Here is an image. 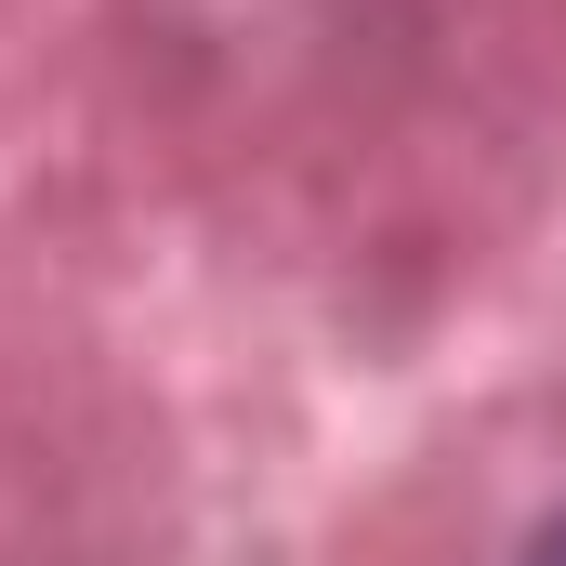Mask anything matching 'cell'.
Segmentation results:
<instances>
[{
  "instance_id": "1",
  "label": "cell",
  "mask_w": 566,
  "mask_h": 566,
  "mask_svg": "<svg viewBox=\"0 0 566 566\" xmlns=\"http://www.w3.org/2000/svg\"><path fill=\"white\" fill-rule=\"evenodd\" d=\"M527 566H566V527H541V554H527Z\"/></svg>"
}]
</instances>
